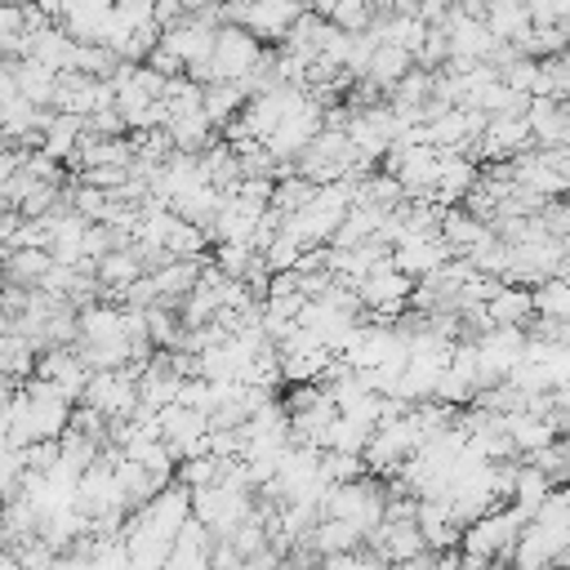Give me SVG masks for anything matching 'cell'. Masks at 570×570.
<instances>
[{
	"mask_svg": "<svg viewBox=\"0 0 570 570\" xmlns=\"http://www.w3.org/2000/svg\"><path fill=\"white\" fill-rule=\"evenodd\" d=\"M316 187H321V183H312L307 174H294V178H276V187H272V209H281V214H294V209H303V205L316 196Z\"/></svg>",
	"mask_w": 570,
	"mask_h": 570,
	"instance_id": "cell-17",
	"label": "cell"
},
{
	"mask_svg": "<svg viewBox=\"0 0 570 570\" xmlns=\"http://www.w3.org/2000/svg\"><path fill=\"white\" fill-rule=\"evenodd\" d=\"M245 98H249V89L240 85V80H209L205 85V111H209V120L223 129L227 120H236V111L245 107Z\"/></svg>",
	"mask_w": 570,
	"mask_h": 570,
	"instance_id": "cell-15",
	"label": "cell"
},
{
	"mask_svg": "<svg viewBox=\"0 0 570 570\" xmlns=\"http://www.w3.org/2000/svg\"><path fill=\"white\" fill-rule=\"evenodd\" d=\"M312 9L321 18H330L343 31H365L374 22V4L370 0H312Z\"/></svg>",
	"mask_w": 570,
	"mask_h": 570,
	"instance_id": "cell-16",
	"label": "cell"
},
{
	"mask_svg": "<svg viewBox=\"0 0 570 570\" xmlns=\"http://www.w3.org/2000/svg\"><path fill=\"white\" fill-rule=\"evenodd\" d=\"M258 58H263V40L245 22H223L214 31V53H209V62L200 71V85H209V80H245Z\"/></svg>",
	"mask_w": 570,
	"mask_h": 570,
	"instance_id": "cell-1",
	"label": "cell"
},
{
	"mask_svg": "<svg viewBox=\"0 0 570 570\" xmlns=\"http://www.w3.org/2000/svg\"><path fill=\"white\" fill-rule=\"evenodd\" d=\"M71 49H76V36L62 22H49V27L31 31V58H40V62H49L58 71L71 62Z\"/></svg>",
	"mask_w": 570,
	"mask_h": 570,
	"instance_id": "cell-14",
	"label": "cell"
},
{
	"mask_svg": "<svg viewBox=\"0 0 570 570\" xmlns=\"http://www.w3.org/2000/svg\"><path fill=\"white\" fill-rule=\"evenodd\" d=\"M298 13H303V4H294V0H249V4H245V13H240V22H245L258 40L281 45Z\"/></svg>",
	"mask_w": 570,
	"mask_h": 570,
	"instance_id": "cell-3",
	"label": "cell"
},
{
	"mask_svg": "<svg viewBox=\"0 0 570 570\" xmlns=\"http://www.w3.org/2000/svg\"><path fill=\"white\" fill-rule=\"evenodd\" d=\"M13 85L22 98H31L36 107H53V89H58V67L40 62V58H13Z\"/></svg>",
	"mask_w": 570,
	"mask_h": 570,
	"instance_id": "cell-6",
	"label": "cell"
},
{
	"mask_svg": "<svg viewBox=\"0 0 570 570\" xmlns=\"http://www.w3.org/2000/svg\"><path fill=\"white\" fill-rule=\"evenodd\" d=\"M147 338L160 343V347H178V338H183V321L174 316L169 303H151V307H147Z\"/></svg>",
	"mask_w": 570,
	"mask_h": 570,
	"instance_id": "cell-18",
	"label": "cell"
},
{
	"mask_svg": "<svg viewBox=\"0 0 570 570\" xmlns=\"http://www.w3.org/2000/svg\"><path fill=\"white\" fill-rule=\"evenodd\" d=\"M13 94H18V85H13V58L0 53V102L13 98Z\"/></svg>",
	"mask_w": 570,
	"mask_h": 570,
	"instance_id": "cell-22",
	"label": "cell"
},
{
	"mask_svg": "<svg viewBox=\"0 0 570 570\" xmlns=\"http://www.w3.org/2000/svg\"><path fill=\"white\" fill-rule=\"evenodd\" d=\"M414 67V53L405 49V45H374V53H370V62H365V76L374 80V85H383V89H392L405 71Z\"/></svg>",
	"mask_w": 570,
	"mask_h": 570,
	"instance_id": "cell-13",
	"label": "cell"
},
{
	"mask_svg": "<svg viewBox=\"0 0 570 570\" xmlns=\"http://www.w3.org/2000/svg\"><path fill=\"white\" fill-rule=\"evenodd\" d=\"M9 330V312H4V294H0V334Z\"/></svg>",
	"mask_w": 570,
	"mask_h": 570,
	"instance_id": "cell-23",
	"label": "cell"
},
{
	"mask_svg": "<svg viewBox=\"0 0 570 570\" xmlns=\"http://www.w3.org/2000/svg\"><path fill=\"white\" fill-rule=\"evenodd\" d=\"M530 142H534L530 116H490L481 147H476V160H512V156L530 151Z\"/></svg>",
	"mask_w": 570,
	"mask_h": 570,
	"instance_id": "cell-2",
	"label": "cell"
},
{
	"mask_svg": "<svg viewBox=\"0 0 570 570\" xmlns=\"http://www.w3.org/2000/svg\"><path fill=\"white\" fill-rule=\"evenodd\" d=\"M187 18V4L183 0H156V27L165 31V27H174V22H183Z\"/></svg>",
	"mask_w": 570,
	"mask_h": 570,
	"instance_id": "cell-21",
	"label": "cell"
},
{
	"mask_svg": "<svg viewBox=\"0 0 570 570\" xmlns=\"http://www.w3.org/2000/svg\"><path fill=\"white\" fill-rule=\"evenodd\" d=\"M445 258H454V249L441 240V232H436V236H405L401 245H392V263H396L401 272H410L414 281L428 276L432 267H441Z\"/></svg>",
	"mask_w": 570,
	"mask_h": 570,
	"instance_id": "cell-4",
	"label": "cell"
},
{
	"mask_svg": "<svg viewBox=\"0 0 570 570\" xmlns=\"http://www.w3.org/2000/svg\"><path fill=\"white\" fill-rule=\"evenodd\" d=\"M200 272H205V254L200 258H169V263H160L156 272H151V281H156V303H169L174 312H178V303L191 294V285L200 281Z\"/></svg>",
	"mask_w": 570,
	"mask_h": 570,
	"instance_id": "cell-5",
	"label": "cell"
},
{
	"mask_svg": "<svg viewBox=\"0 0 570 570\" xmlns=\"http://www.w3.org/2000/svg\"><path fill=\"white\" fill-rule=\"evenodd\" d=\"M4 436H9V414L0 410V441H4Z\"/></svg>",
	"mask_w": 570,
	"mask_h": 570,
	"instance_id": "cell-24",
	"label": "cell"
},
{
	"mask_svg": "<svg viewBox=\"0 0 570 570\" xmlns=\"http://www.w3.org/2000/svg\"><path fill=\"white\" fill-rule=\"evenodd\" d=\"M49 263H53L49 249H40V245H22V249H9V258L0 263V276H4L9 285H27V289H36L40 276L49 272Z\"/></svg>",
	"mask_w": 570,
	"mask_h": 570,
	"instance_id": "cell-10",
	"label": "cell"
},
{
	"mask_svg": "<svg viewBox=\"0 0 570 570\" xmlns=\"http://www.w3.org/2000/svg\"><path fill=\"white\" fill-rule=\"evenodd\" d=\"M80 338L102 343V338H125V307L111 298H94L80 307Z\"/></svg>",
	"mask_w": 570,
	"mask_h": 570,
	"instance_id": "cell-7",
	"label": "cell"
},
{
	"mask_svg": "<svg viewBox=\"0 0 570 570\" xmlns=\"http://www.w3.org/2000/svg\"><path fill=\"white\" fill-rule=\"evenodd\" d=\"M111 9H116V0H67V9H62L58 22L76 40H98V27L111 18Z\"/></svg>",
	"mask_w": 570,
	"mask_h": 570,
	"instance_id": "cell-12",
	"label": "cell"
},
{
	"mask_svg": "<svg viewBox=\"0 0 570 570\" xmlns=\"http://www.w3.org/2000/svg\"><path fill=\"white\" fill-rule=\"evenodd\" d=\"M254 245H245V240H214V263L227 272V276H245L249 272V263H254Z\"/></svg>",
	"mask_w": 570,
	"mask_h": 570,
	"instance_id": "cell-19",
	"label": "cell"
},
{
	"mask_svg": "<svg viewBox=\"0 0 570 570\" xmlns=\"http://www.w3.org/2000/svg\"><path fill=\"white\" fill-rule=\"evenodd\" d=\"M321 557L325 552H343V548H361L365 543V530L352 521V517H321L307 534H303Z\"/></svg>",
	"mask_w": 570,
	"mask_h": 570,
	"instance_id": "cell-8",
	"label": "cell"
},
{
	"mask_svg": "<svg viewBox=\"0 0 570 570\" xmlns=\"http://www.w3.org/2000/svg\"><path fill=\"white\" fill-rule=\"evenodd\" d=\"M485 232H490V223L481 214H472V209H441V240L454 254H468Z\"/></svg>",
	"mask_w": 570,
	"mask_h": 570,
	"instance_id": "cell-11",
	"label": "cell"
},
{
	"mask_svg": "<svg viewBox=\"0 0 570 570\" xmlns=\"http://www.w3.org/2000/svg\"><path fill=\"white\" fill-rule=\"evenodd\" d=\"M142 62H147V67H156L160 76H183V71H187V62H183V58H178L169 45H160V40L151 45V53H147Z\"/></svg>",
	"mask_w": 570,
	"mask_h": 570,
	"instance_id": "cell-20",
	"label": "cell"
},
{
	"mask_svg": "<svg viewBox=\"0 0 570 570\" xmlns=\"http://www.w3.org/2000/svg\"><path fill=\"white\" fill-rule=\"evenodd\" d=\"M485 307H490V321L494 325H530V316H534V289H525L517 281H503L499 294Z\"/></svg>",
	"mask_w": 570,
	"mask_h": 570,
	"instance_id": "cell-9",
	"label": "cell"
}]
</instances>
